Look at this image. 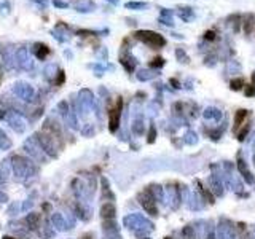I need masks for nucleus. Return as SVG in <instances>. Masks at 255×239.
I'll list each match as a JSON object with an SVG mask.
<instances>
[{
    "label": "nucleus",
    "mask_w": 255,
    "mask_h": 239,
    "mask_svg": "<svg viewBox=\"0 0 255 239\" xmlns=\"http://www.w3.org/2000/svg\"><path fill=\"white\" fill-rule=\"evenodd\" d=\"M134 37L139 38L140 41H144L145 45H150L152 48H155V50H158V48L166 45V40L163 38L160 34L152 32V30H137L134 34Z\"/></svg>",
    "instance_id": "1"
},
{
    "label": "nucleus",
    "mask_w": 255,
    "mask_h": 239,
    "mask_svg": "<svg viewBox=\"0 0 255 239\" xmlns=\"http://www.w3.org/2000/svg\"><path fill=\"white\" fill-rule=\"evenodd\" d=\"M124 6L126 8H131V10H144V8H147V3L145 2H128Z\"/></svg>",
    "instance_id": "6"
},
{
    "label": "nucleus",
    "mask_w": 255,
    "mask_h": 239,
    "mask_svg": "<svg viewBox=\"0 0 255 239\" xmlns=\"http://www.w3.org/2000/svg\"><path fill=\"white\" fill-rule=\"evenodd\" d=\"M204 38H206L207 41H209V40H214V38H215V32H214V30H207L206 34H204Z\"/></svg>",
    "instance_id": "11"
},
{
    "label": "nucleus",
    "mask_w": 255,
    "mask_h": 239,
    "mask_svg": "<svg viewBox=\"0 0 255 239\" xmlns=\"http://www.w3.org/2000/svg\"><path fill=\"white\" fill-rule=\"evenodd\" d=\"M175 54H177V58H179V61H180V62H187V61H188V58L185 56V53H183V50H180V48L175 51Z\"/></svg>",
    "instance_id": "8"
},
{
    "label": "nucleus",
    "mask_w": 255,
    "mask_h": 239,
    "mask_svg": "<svg viewBox=\"0 0 255 239\" xmlns=\"http://www.w3.org/2000/svg\"><path fill=\"white\" fill-rule=\"evenodd\" d=\"M160 23L164 26H174V19H172V11L167 8H161V15H160Z\"/></svg>",
    "instance_id": "4"
},
{
    "label": "nucleus",
    "mask_w": 255,
    "mask_h": 239,
    "mask_svg": "<svg viewBox=\"0 0 255 239\" xmlns=\"http://www.w3.org/2000/svg\"><path fill=\"white\" fill-rule=\"evenodd\" d=\"M172 35H174V37H175V38H179V40H183V37H182V35H180V34H172Z\"/></svg>",
    "instance_id": "13"
},
{
    "label": "nucleus",
    "mask_w": 255,
    "mask_h": 239,
    "mask_svg": "<svg viewBox=\"0 0 255 239\" xmlns=\"http://www.w3.org/2000/svg\"><path fill=\"white\" fill-rule=\"evenodd\" d=\"M253 24H255V16H253V15H246L244 32H246V34H250V30L253 29Z\"/></svg>",
    "instance_id": "5"
},
{
    "label": "nucleus",
    "mask_w": 255,
    "mask_h": 239,
    "mask_svg": "<svg viewBox=\"0 0 255 239\" xmlns=\"http://www.w3.org/2000/svg\"><path fill=\"white\" fill-rule=\"evenodd\" d=\"M231 88L233 89H241L242 88V80H233L231 81Z\"/></svg>",
    "instance_id": "10"
},
{
    "label": "nucleus",
    "mask_w": 255,
    "mask_h": 239,
    "mask_svg": "<svg viewBox=\"0 0 255 239\" xmlns=\"http://www.w3.org/2000/svg\"><path fill=\"white\" fill-rule=\"evenodd\" d=\"M163 64H164V59L163 58H156V59H153V62H152V67H161Z\"/></svg>",
    "instance_id": "9"
},
{
    "label": "nucleus",
    "mask_w": 255,
    "mask_h": 239,
    "mask_svg": "<svg viewBox=\"0 0 255 239\" xmlns=\"http://www.w3.org/2000/svg\"><path fill=\"white\" fill-rule=\"evenodd\" d=\"M110 2H113V3H117V2H118V0H110Z\"/></svg>",
    "instance_id": "14"
},
{
    "label": "nucleus",
    "mask_w": 255,
    "mask_h": 239,
    "mask_svg": "<svg viewBox=\"0 0 255 239\" xmlns=\"http://www.w3.org/2000/svg\"><path fill=\"white\" fill-rule=\"evenodd\" d=\"M46 54H48V48L43 45V50H41V51H38V53H37V56H38V58H45Z\"/></svg>",
    "instance_id": "12"
},
{
    "label": "nucleus",
    "mask_w": 255,
    "mask_h": 239,
    "mask_svg": "<svg viewBox=\"0 0 255 239\" xmlns=\"http://www.w3.org/2000/svg\"><path fill=\"white\" fill-rule=\"evenodd\" d=\"M177 15H179V18L183 21V23H191V21H195V18H196L193 8H190V6H180V10L177 11Z\"/></svg>",
    "instance_id": "3"
},
{
    "label": "nucleus",
    "mask_w": 255,
    "mask_h": 239,
    "mask_svg": "<svg viewBox=\"0 0 255 239\" xmlns=\"http://www.w3.org/2000/svg\"><path fill=\"white\" fill-rule=\"evenodd\" d=\"M32 222V228H37L38 227V214H32L27 217V223Z\"/></svg>",
    "instance_id": "7"
},
{
    "label": "nucleus",
    "mask_w": 255,
    "mask_h": 239,
    "mask_svg": "<svg viewBox=\"0 0 255 239\" xmlns=\"http://www.w3.org/2000/svg\"><path fill=\"white\" fill-rule=\"evenodd\" d=\"M120 110H121V101H118L117 104V109L110 110V131L115 132L118 128V123H120Z\"/></svg>",
    "instance_id": "2"
}]
</instances>
